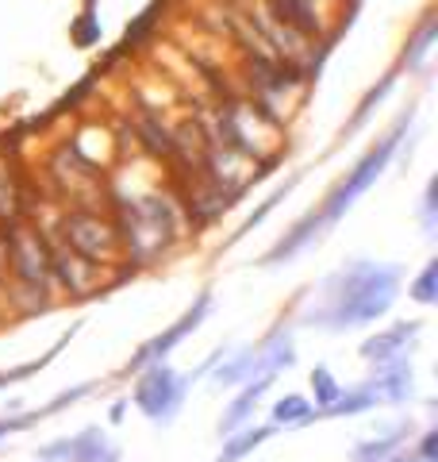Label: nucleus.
I'll return each instance as SVG.
<instances>
[{"label": "nucleus", "mask_w": 438, "mask_h": 462, "mask_svg": "<svg viewBox=\"0 0 438 462\" xmlns=\"http://www.w3.org/2000/svg\"><path fill=\"white\" fill-rule=\"evenodd\" d=\"M407 297L423 309H434L438 305V258H431L412 282H407Z\"/></svg>", "instance_id": "21"}, {"label": "nucleus", "mask_w": 438, "mask_h": 462, "mask_svg": "<svg viewBox=\"0 0 438 462\" xmlns=\"http://www.w3.org/2000/svg\"><path fill=\"white\" fill-rule=\"evenodd\" d=\"M58 243H66L73 254L89 258V263L105 266V270H120L123 266V251H120V231L105 205H78V208H58L54 224L47 227Z\"/></svg>", "instance_id": "4"}, {"label": "nucleus", "mask_w": 438, "mask_h": 462, "mask_svg": "<svg viewBox=\"0 0 438 462\" xmlns=\"http://www.w3.org/2000/svg\"><path fill=\"white\" fill-rule=\"evenodd\" d=\"M361 385H365V393L373 397L377 409H400V404L415 401V366H412V358L373 366L370 378H361Z\"/></svg>", "instance_id": "10"}, {"label": "nucleus", "mask_w": 438, "mask_h": 462, "mask_svg": "<svg viewBox=\"0 0 438 462\" xmlns=\"http://www.w3.org/2000/svg\"><path fill=\"white\" fill-rule=\"evenodd\" d=\"M388 462H419V455L412 451V443H407V447H404V451H397V455H392Z\"/></svg>", "instance_id": "26"}, {"label": "nucleus", "mask_w": 438, "mask_h": 462, "mask_svg": "<svg viewBox=\"0 0 438 462\" xmlns=\"http://www.w3.org/2000/svg\"><path fill=\"white\" fill-rule=\"evenodd\" d=\"M419 220H423V227H427V236H434V181L427 185V197H423Z\"/></svg>", "instance_id": "24"}, {"label": "nucleus", "mask_w": 438, "mask_h": 462, "mask_svg": "<svg viewBox=\"0 0 438 462\" xmlns=\"http://www.w3.org/2000/svg\"><path fill=\"white\" fill-rule=\"evenodd\" d=\"M273 382H277V378H251L246 385H239V393L224 404V412H219L215 436L224 439V436H231V431H239V428H246V424H254L258 404H261V397H266L269 389H273Z\"/></svg>", "instance_id": "12"}, {"label": "nucleus", "mask_w": 438, "mask_h": 462, "mask_svg": "<svg viewBox=\"0 0 438 462\" xmlns=\"http://www.w3.org/2000/svg\"><path fill=\"white\" fill-rule=\"evenodd\" d=\"M392 85H397V74H388V78H381V85H373V89H370V93H365V97H361V105H358V112H354V120H350V124H346V132H342V135H350V132H358V127H361L365 120H370V112H373L377 105H381V100H385V93L392 89Z\"/></svg>", "instance_id": "22"}, {"label": "nucleus", "mask_w": 438, "mask_h": 462, "mask_svg": "<svg viewBox=\"0 0 438 462\" xmlns=\"http://www.w3.org/2000/svg\"><path fill=\"white\" fill-rule=\"evenodd\" d=\"M423 336V320H397L381 331H373L370 339H361L358 355L365 366H388V363H404V358H412L415 343Z\"/></svg>", "instance_id": "9"}, {"label": "nucleus", "mask_w": 438, "mask_h": 462, "mask_svg": "<svg viewBox=\"0 0 438 462\" xmlns=\"http://www.w3.org/2000/svg\"><path fill=\"white\" fill-rule=\"evenodd\" d=\"M324 236H327V227L319 224V212H315V208H312V212H304L300 220L292 224V227L285 231V236L277 239L273 247L258 258V266H266V270H273V266H285V263H292V258H297V254L308 251L312 243H319Z\"/></svg>", "instance_id": "11"}, {"label": "nucleus", "mask_w": 438, "mask_h": 462, "mask_svg": "<svg viewBox=\"0 0 438 462\" xmlns=\"http://www.w3.org/2000/svg\"><path fill=\"white\" fill-rule=\"evenodd\" d=\"M273 431H300V428H312L315 424V409L312 401L304 393H285L273 401L269 409V420H266Z\"/></svg>", "instance_id": "15"}, {"label": "nucleus", "mask_w": 438, "mask_h": 462, "mask_svg": "<svg viewBox=\"0 0 438 462\" xmlns=\"http://www.w3.org/2000/svg\"><path fill=\"white\" fill-rule=\"evenodd\" d=\"M415 436H419V428L412 420H400V424H392L388 431H381V436L358 439L354 443V462H388L397 451H404Z\"/></svg>", "instance_id": "13"}, {"label": "nucleus", "mask_w": 438, "mask_h": 462, "mask_svg": "<svg viewBox=\"0 0 438 462\" xmlns=\"http://www.w3.org/2000/svg\"><path fill=\"white\" fill-rule=\"evenodd\" d=\"M300 178H304V170H297V173H292V178H288L285 185H277V189H273V193H269L266 200H261V205H258V208H254L251 216H246V220H242V227H239L235 236L227 239V243H224V247H235L239 239H246V236H251V231H254V227H258L261 220H266V216H269V212H273L277 205H281V200H285V197H288L292 189H297V185H300Z\"/></svg>", "instance_id": "19"}, {"label": "nucleus", "mask_w": 438, "mask_h": 462, "mask_svg": "<svg viewBox=\"0 0 438 462\" xmlns=\"http://www.w3.org/2000/svg\"><path fill=\"white\" fill-rule=\"evenodd\" d=\"M373 409H377V404H373L370 393H365V385L354 382V385H342V393H339V401H334L331 409L315 412V424L319 420H350V416H365V412H373Z\"/></svg>", "instance_id": "17"}, {"label": "nucleus", "mask_w": 438, "mask_h": 462, "mask_svg": "<svg viewBox=\"0 0 438 462\" xmlns=\"http://www.w3.org/2000/svg\"><path fill=\"white\" fill-rule=\"evenodd\" d=\"M73 336H78V324H73L69 331H62V336L54 339V346H50L47 355L32 358V363H20V366H12V370H0V389H8V385H20V382H27V378H35L39 370H47V366L54 363V358H58V355H62L66 346H69V339H73Z\"/></svg>", "instance_id": "18"}, {"label": "nucleus", "mask_w": 438, "mask_h": 462, "mask_svg": "<svg viewBox=\"0 0 438 462\" xmlns=\"http://www.w3.org/2000/svg\"><path fill=\"white\" fill-rule=\"evenodd\" d=\"M35 462H123V451L112 443L105 428H81L73 436H58L35 447Z\"/></svg>", "instance_id": "8"}, {"label": "nucleus", "mask_w": 438, "mask_h": 462, "mask_svg": "<svg viewBox=\"0 0 438 462\" xmlns=\"http://www.w3.org/2000/svg\"><path fill=\"white\" fill-rule=\"evenodd\" d=\"M412 451L419 455V462H438V428H423L412 439Z\"/></svg>", "instance_id": "23"}, {"label": "nucleus", "mask_w": 438, "mask_h": 462, "mask_svg": "<svg viewBox=\"0 0 438 462\" xmlns=\"http://www.w3.org/2000/svg\"><path fill=\"white\" fill-rule=\"evenodd\" d=\"M105 208L112 212L115 231H120L123 266H131L135 273L166 263V258L193 236V227H188L169 181L151 185V189L131 193V197H108Z\"/></svg>", "instance_id": "2"}, {"label": "nucleus", "mask_w": 438, "mask_h": 462, "mask_svg": "<svg viewBox=\"0 0 438 462\" xmlns=\"http://www.w3.org/2000/svg\"><path fill=\"white\" fill-rule=\"evenodd\" d=\"M212 305H215V293H212V289H200V293L193 297V305H188V309L178 316V320H173L169 328L158 331L154 339H146V343L139 346V351L127 358V366L120 370V378H135V374H139V370H146V366H154V363H169V355L178 351V346H181L188 336H193V331H196L204 320H208Z\"/></svg>", "instance_id": "7"}, {"label": "nucleus", "mask_w": 438, "mask_h": 462, "mask_svg": "<svg viewBox=\"0 0 438 462\" xmlns=\"http://www.w3.org/2000/svg\"><path fill=\"white\" fill-rule=\"evenodd\" d=\"M277 436V431L269 424H246L239 431H231V436L219 439V451L212 462H242V458H251L258 447H266L269 439Z\"/></svg>", "instance_id": "14"}, {"label": "nucleus", "mask_w": 438, "mask_h": 462, "mask_svg": "<svg viewBox=\"0 0 438 462\" xmlns=\"http://www.w3.org/2000/svg\"><path fill=\"white\" fill-rule=\"evenodd\" d=\"M308 385H312V409L315 412H324V409H331L334 401H339V393H342V382L334 378V370L331 366H312V374H308Z\"/></svg>", "instance_id": "20"}, {"label": "nucleus", "mask_w": 438, "mask_h": 462, "mask_svg": "<svg viewBox=\"0 0 438 462\" xmlns=\"http://www.w3.org/2000/svg\"><path fill=\"white\" fill-rule=\"evenodd\" d=\"M412 120H415V112L407 108V112L400 116V120L392 124V132L377 139L373 147L365 151V154L358 158V162H354V170H346V178H342V181L334 185V189L324 197V205H315V212H319V224H324V227H334V224H339L350 208H354V200H358V197H361V193L370 189V185H373V181H377V178H381V173L388 170L392 154L400 151V139H404L407 127H412Z\"/></svg>", "instance_id": "5"}, {"label": "nucleus", "mask_w": 438, "mask_h": 462, "mask_svg": "<svg viewBox=\"0 0 438 462\" xmlns=\"http://www.w3.org/2000/svg\"><path fill=\"white\" fill-rule=\"evenodd\" d=\"M188 389H193L188 374H178L169 363H154L135 374L127 404H135L139 416H146L154 428H169L185 409Z\"/></svg>", "instance_id": "6"}, {"label": "nucleus", "mask_w": 438, "mask_h": 462, "mask_svg": "<svg viewBox=\"0 0 438 462\" xmlns=\"http://www.w3.org/2000/svg\"><path fill=\"white\" fill-rule=\"evenodd\" d=\"M0 293H5V263H0Z\"/></svg>", "instance_id": "27"}, {"label": "nucleus", "mask_w": 438, "mask_h": 462, "mask_svg": "<svg viewBox=\"0 0 438 462\" xmlns=\"http://www.w3.org/2000/svg\"><path fill=\"white\" fill-rule=\"evenodd\" d=\"M400 282H404L400 266L354 258V263L334 270L319 285V300L312 309H304L300 324L327 331V336H346V331L370 328L392 312V305L400 297Z\"/></svg>", "instance_id": "1"}, {"label": "nucleus", "mask_w": 438, "mask_h": 462, "mask_svg": "<svg viewBox=\"0 0 438 462\" xmlns=\"http://www.w3.org/2000/svg\"><path fill=\"white\" fill-rule=\"evenodd\" d=\"M123 412H127V401H115L112 412H108V420H112V424H123Z\"/></svg>", "instance_id": "25"}, {"label": "nucleus", "mask_w": 438, "mask_h": 462, "mask_svg": "<svg viewBox=\"0 0 438 462\" xmlns=\"http://www.w3.org/2000/svg\"><path fill=\"white\" fill-rule=\"evenodd\" d=\"M215 127H204V135L212 143H227V147H235L239 154L254 158L258 166H277L288 151L285 143V124L269 116L261 105H254L251 97L242 93H227L219 97L215 105Z\"/></svg>", "instance_id": "3"}, {"label": "nucleus", "mask_w": 438, "mask_h": 462, "mask_svg": "<svg viewBox=\"0 0 438 462\" xmlns=\"http://www.w3.org/2000/svg\"><path fill=\"white\" fill-rule=\"evenodd\" d=\"M434 39H438V16H434V12H427V16L419 20L415 32L404 39L400 69H407V74H415V69H423V62H427V54H431V47H434Z\"/></svg>", "instance_id": "16"}]
</instances>
